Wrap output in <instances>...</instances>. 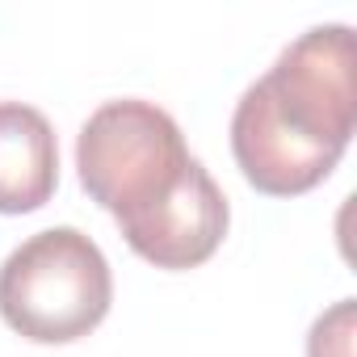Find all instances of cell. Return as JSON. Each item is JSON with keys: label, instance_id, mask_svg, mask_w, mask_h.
Listing matches in <instances>:
<instances>
[{"label": "cell", "instance_id": "5b68a950", "mask_svg": "<svg viewBox=\"0 0 357 357\" xmlns=\"http://www.w3.org/2000/svg\"><path fill=\"white\" fill-rule=\"evenodd\" d=\"M59 143L43 109L0 101V215H34L55 198Z\"/></svg>", "mask_w": 357, "mask_h": 357}, {"label": "cell", "instance_id": "277c9868", "mask_svg": "<svg viewBox=\"0 0 357 357\" xmlns=\"http://www.w3.org/2000/svg\"><path fill=\"white\" fill-rule=\"evenodd\" d=\"M231 211L227 198L219 190V181L206 172V164L194 155V164L185 168L181 185H176L155 211H147L143 219L118 227L122 240L130 244L135 257H143L155 269H198L206 265L223 236H227Z\"/></svg>", "mask_w": 357, "mask_h": 357}, {"label": "cell", "instance_id": "3957f363", "mask_svg": "<svg viewBox=\"0 0 357 357\" xmlns=\"http://www.w3.org/2000/svg\"><path fill=\"white\" fill-rule=\"evenodd\" d=\"M194 151L168 109L155 101L122 97L89 114L76 139V172L84 194L114 215L118 227L155 211L176 185Z\"/></svg>", "mask_w": 357, "mask_h": 357}, {"label": "cell", "instance_id": "8992f818", "mask_svg": "<svg viewBox=\"0 0 357 357\" xmlns=\"http://www.w3.org/2000/svg\"><path fill=\"white\" fill-rule=\"evenodd\" d=\"M353 328H357V307L353 298H340L311 324L307 357H353Z\"/></svg>", "mask_w": 357, "mask_h": 357}, {"label": "cell", "instance_id": "7a4b0ae2", "mask_svg": "<svg viewBox=\"0 0 357 357\" xmlns=\"http://www.w3.org/2000/svg\"><path fill=\"white\" fill-rule=\"evenodd\" d=\"M114 303V273L80 227H47L0 265V319L30 344L84 340Z\"/></svg>", "mask_w": 357, "mask_h": 357}, {"label": "cell", "instance_id": "6da1fadb", "mask_svg": "<svg viewBox=\"0 0 357 357\" xmlns=\"http://www.w3.org/2000/svg\"><path fill=\"white\" fill-rule=\"evenodd\" d=\"M357 126V47L332 22L298 34L278 63L244 89L231 114V155L269 198H298L328 181Z\"/></svg>", "mask_w": 357, "mask_h": 357}]
</instances>
